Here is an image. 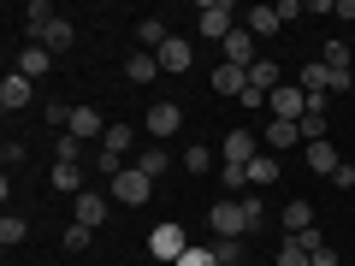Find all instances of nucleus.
Wrapping results in <instances>:
<instances>
[{"instance_id": "obj_1", "label": "nucleus", "mask_w": 355, "mask_h": 266, "mask_svg": "<svg viewBox=\"0 0 355 266\" xmlns=\"http://www.w3.org/2000/svg\"><path fill=\"white\" fill-rule=\"evenodd\" d=\"M261 202H219L214 213H207V225H214V237H254V231H261Z\"/></svg>"}, {"instance_id": "obj_2", "label": "nucleus", "mask_w": 355, "mask_h": 266, "mask_svg": "<svg viewBox=\"0 0 355 266\" xmlns=\"http://www.w3.org/2000/svg\"><path fill=\"white\" fill-rule=\"evenodd\" d=\"M184 249H190V231L178 225V219H166V225L148 231V254H154L160 266H178V260H184Z\"/></svg>"}, {"instance_id": "obj_3", "label": "nucleus", "mask_w": 355, "mask_h": 266, "mask_svg": "<svg viewBox=\"0 0 355 266\" xmlns=\"http://www.w3.org/2000/svg\"><path fill=\"white\" fill-rule=\"evenodd\" d=\"M107 195H113L119 207H142V202L154 195V177H148V172H137V166H125V172L107 184Z\"/></svg>"}, {"instance_id": "obj_4", "label": "nucleus", "mask_w": 355, "mask_h": 266, "mask_svg": "<svg viewBox=\"0 0 355 266\" xmlns=\"http://www.w3.org/2000/svg\"><path fill=\"white\" fill-rule=\"evenodd\" d=\"M196 30H202L207 42H225L231 30H237V6H231V0H207L202 12H196Z\"/></svg>"}, {"instance_id": "obj_5", "label": "nucleus", "mask_w": 355, "mask_h": 266, "mask_svg": "<svg viewBox=\"0 0 355 266\" xmlns=\"http://www.w3.org/2000/svg\"><path fill=\"white\" fill-rule=\"evenodd\" d=\"M266 113H272V118H291V125H302V113H308L302 83H279L272 95H266Z\"/></svg>"}, {"instance_id": "obj_6", "label": "nucleus", "mask_w": 355, "mask_h": 266, "mask_svg": "<svg viewBox=\"0 0 355 266\" xmlns=\"http://www.w3.org/2000/svg\"><path fill=\"white\" fill-rule=\"evenodd\" d=\"M178 125H184V107H178V101H154L148 113H142V130H148V142H166Z\"/></svg>"}, {"instance_id": "obj_7", "label": "nucleus", "mask_w": 355, "mask_h": 266, "mask_svg": "<svg viewBox=\"0 0 355 266\" xmlns=\"http://www.w3.org/2000/svg\"><path fill=\"white\" fill-rule=\"evenodd\" d=\"M30 101H36V83H30L24 71H6V83H0V107H6V113H24Z\"/></svg>"}, {"instance_id": "obj_8", "label": "nucleus", "mask_w": 355, "mask_h": 266, "mask_svg": "<svg viewBox=\"0 0 355 266\" xmlns=\"http://www.w3.org/2000/svg\"><path fill=\"white\" fill-rule=\"evenodd\" d=\"M65 136H77V142H95V136H107V118H101V107H71V125H65Z\"/></svg>"}, {"instance_id": "obj_9", "label": "nucleus", "mask_w": 355, "mask_h": 266, "mask_svg": "<svg viewBox=\"0 0 355 266\" xmlns=\"http://www.w3.org/2000/svg\"><path fill=\"white\" fill-rule=\"evenodd\" d=\"M219 48H225V65H243V71H249V65L261 60V53H254V36H249V24H237L225 42H219Z\"/></svg>"}, {"instance_id": "obj_10", "label": "nucleus", "mask_w": 355, "mask_h": 266, "mask_svg": "<svg viewBox=\"0 0 355 266\" xmlns=\"http://www.w3.org/2000/svg\"><path fill=\"white\" fill-rule=\"evenodd\" d=\"M71 213H77V225L101 231V225H107V195H101V190H83V195L71 202Z\"/></svg>"}, {"instance_id": "obj_11", "label": "nucleus", "mask_w": 355, "mask_h": 266, "mask_svg": "<svg viewBox=\"0 0 355 266\" xmlns=\"http://www.w3.org/2000/svg\"><path fill=\"white\" fill-rule=\"evenodd\" d=\"M154 60H160V71L178 77V71H190V65H196V48H190V36H172L160 53H154Z\"/></svg>"}, {"instance_id": "obj_12", "label": "nucleus", "mask_w": 355, "mask_h": 266, "mask_svg": "<svg viewBox=\"0 0 355 266\" xmlns=\"http://www.w3.org/2000/svg\"><path fill=\"white\" fill-rule=\"evenodd\" d=\"M326 130H331V101H308V113H302V148H308V142H326Z\"/></svg>"}, {"instance_id": "obj_13", "label": "nucleus", "mask_w": 355, "mask_h": 266, "mask_svg": "<svg viewBox=\"0 0 355 266\" xmlns=\"http://www.w3.org/2000/svg\"><path fill=\"white\" fill-rule=\"evenodd\" d=\"M101 148H107V154H119V160H130V148H137V125L113 118V125H107V136H101Z\"/></svg>"}, {"instance_id": "obj_14", "label": "nucleus", "mask_w": 355, "mask_h": 266, "mask_svg": "<svg viewBox=\"0 0 355 266\" xmlns=\"http://www.w3.org/2000/svg\"><path fill=\"white\" fill-rule=\"evenodd\" d=\"M12 71H24L30 83H36V77H48V71H53V53H48V48H36V42H30V48L18 53V65H12Z\"/></svg>"}, {"instance_id": "obj_15", "label": "nucleus", "mask_w": 355, "mask_h": 266, "mask_svg": "<svg viewBox=\"0 0 355 266\" xmlns=\"http://www.w3.org/2000/svg\"><path fill=\"white\" fill-rule=\"evenodd\" d=\"M243 89H249V71L243 65H214V95H237L243 101Z\"/></svg>"}, {"instance_id": "obj_16", "label": "nucleus", "mask_w": 355, "mask_h": 266, "mask_svg": "<svg viewBox=\"0 0 355 266\" xmlns=\"http://www.w3.org/2000/svg\"><path fill=\"white\" fill-rule=\"evenodd\" d=\"M71 42H77V30H71V24H65V18H53V24H48V30H42V36H36V48H48V53H53V60H60V53H65V48H71Z\"/></svg>"}, {"instance_id": "obj_17", "label": "nucleus", "mask_w": 355, "mask_h": 266, "mask_svg": "<svg viewBox=\"0 0 355 266\" xmlns=\"http://www.w3.org/2000/svg\"><path fill=\"white\" fill-rule=\"evenodd\" d=\"M219 160H225V166H249L254 160V136H249V130H231L225 148H219Z\"/></svg>"}, {"instance_id": "obj_18", "label": "nucleus", "mask_w": 355, "mask_h": 266, "mask_svg": "<svg viewBox=\"0 0 355 266\" xmlns=\"http://www.w3.org/2000/svg\"><path fill=\"white\" fill-rule=\"evenodd\" d=\"M284 30V18H279V6H249V36L261 42V36H279Z\"/></svg>"}, {"instance_id": "obj_19", "label": "nucleus", "mask_w": 355, "mask_h": 266, "mask_svg": "<svg viewBox=\"0 0 355 266\" xmlns=\"http://www.w3.org/2000/svg\"><path fill=\"white\" fill-rule=\"evenodd\" d=\"M130 166H137V172H148L154 184H160V172H166V166H172V154H166L160 142H148V148H142V154H130Z\"/></svg>"}, {"instance_id": "obj_20", "label": "nucleus", "mask_w": 355, "mask_h": 266, "mask_svg": "<svg viewBox=\"0 0 355 266\" xmlns=\"http://www.w3.org/2000/svg\"><path fill=\"white\" fill-rule=\"evenodd\" d=\"M279 83H284L279 60H254V65H249V89H261V95H272Z\"/></svg>"}, {"instance_id": "obj_21", "label": "nucleus", "mask_w": 355, "mask_h": 266, "mask_svg": "<svg viewBox=\"0 0 355 266\" xmlns=\"http://www.w3.org/2000/svg\"><path fill=\"white\" fill-rule=\"evenodd\" d=\"M125 77H130V83H154V77H160V60H154L148 48H137V53L125 60Z\"/></svg>"}, {"instance_id": "obj_22", "label": "nucleus", "mask_w": 355, "mask_h": 266, "mask_svg": "<svg viewBox=\"0 0 355 266\" xmlns=\"http://www.w3.org/2000/svg\"><path fill=\"white\" fill-rule=\"evenodd\" d=\"M296 142H302V125H291V118H272V125H266V148H296Z\"/></svg>"}, {"instance_id": "obj_23", "label": "nucleus", "mask_w": 355, "mask_h": 266, "mask_svg": "<svg viewBox=\"0 0 355 266\" xmlns=\"http://www.w3.org/2000/svg\"><path fill=\"white\" fill-rule=\"evenodd\" d=\"M279 219H284V231H291V237H302V231L314 225V202H284Z\"/></svg>"}, {"instance_id": "obj_24", "label": "nucleus", "mask_w": 355, "mask_h": 266, "mask_svg": "<svg viewBox=\"0 0 355 266\" xmlns=\"http://www.w3.org/2000/svg\"><path fill=\"white\" fill-rule=\"evenodd\" d=\"M53 190L77 202V195H83V166H60V160H53Z\"/></svg>"}, {"instance_id": "obj_25", "label": "nucleus", "mask_w": 355, "mask_h": 266, "mask_svg": "<svg viewBox=\"0 0 355 266\" xmlns=\"http://www.w3.org/2000/svg\"><path fill=\"white\" fill-rule=\"evenodd\" d=\"M53 18H60V12H53L48 0H30V6H24V30H30V42H36V36H42V30H48V24H53Z\"/></svg>"}, {"instance_id": "obj_26", "label": "nucleus", "mask_w": 355, "mask_h": 266, "mask_svg": "<svg viewBox=\"0 0 355 266\" xmlns=\"http://www.w3.org/2000/svg\"><path fill=\"white\" fill-rule=\"evenodd\" d=\"M137 36H142V48H148V53H160L166 42H172V30H166V18H142Z\"/></svg>"}, {"instance_id": "obj_27", "label": "nucleus", "mask_w": 355, "mask_h": 266, "mask_svg": "<svg viewBox=\"0 0 355 266\" xmlns=\"http://www.w3.org/2000/svg\"><path fill=\"white\" fill-rule=\"evenodd\" d=\"M308 166H314L320 177H331L343 160H338V148H331V142H308Z\"/></svg>"}, {"instance_id": "obj_28", "label": "nucleus", "mask_w": 355, "mask_h": 266, "mask_svg": "<svg viewBox=\"0 0 355 266\" xmlns=\"http://www.w3.org/2000/svg\"><path fill=\"white\" fill-rule=\"evenodd\" d=\"M279 172H284V166H279V160H266V154H254V160H249V184H254V190L279 184Z\"/></svg>"}, {"instance_id": "obj_29", "label": "nucleus", "mask_w": 355, "mask_h": 266, "mask_svg": "<svg viewBox=\"0 0 355 266\" xmlns=\"http://www.w3.org/2000/svg\"><path fill=\"white\" fill-rule=\"evenodd\" d=\"M178 166H184V172H196V177H202V172H214V154H207L202 142H196V148H184V154H178Z\"/></svg>"}, {"instance_id": "obj_30", "label": "nucleus", "mask_w": 355, "mask_h": 266, "mask_svg": "<svg viewBox=\"0 0 355 266\" xmlns=\"http://www.w3.org/2000/svg\"><path fill=\"white\" fill-rule=\"evenodd\" d=\"M53 160H60V166H83V142L60 130V142H53Z\"/></svg>"}, {"instance_id": "obj_31", "label": "nucleus", "mask_w": 355, "mask_h": 266, "mask_svg": "<svg viewBox=\"0 0 355 266\" xmlns=\"http://www.w3.org/2000/svg\"><path fill=\"white\" fill-rule=\"evenodd\" d=\"M207 249L219 254V266H237V260H243V237H214Z\"/></svg>"}, {"instance_id": "obj_32", "label": "nucleus", "mask_w": 355, "mask_h": 266, "mask_svg": "<svg viewBox=\"0 0 355 266\" xmlns=\"http://www.w3.org/2000/svg\"><path fill=\"white\" fill-rule=\"evenodd\" d=\"M24 237H30V225H24L18 213H6V219H0V242H6V249H18Z\"/></svg>"}, {"instance_id": "obj_33", "label": "nucleus", "mask_w": 355, "mask_h": 266, "mask_svg": "<svg viewBox=\"0 0 355 266\" xmlns=\"http://www.w3.org/2000/svg\"><path fill=\"white\" fill-rule=\"evenodd\" d=\"M272 266H314V254H302V242L284 237V249H279V260H272Z\"/></svg>"}, {"instance_id": "obj_34", "label": "nucleus", "mask_w": 355, "mask_h": 266, "mask_svg": "<svg viewBox=\"0 0 355 266\" xmlns=\"http://www.w3.org/2000/svg\"><path fill=\"white\" fill-rule=\"evenodd\" d=\"M178 266H219V254L207 249V242H190V249H184V260Z\"/></svg>"}, {"instance_id": "obj_35", "label": "nucleus", "mask_w": 355, "mask_h": 266, "mask_svg": "<svg viewBox=\"0 0 355 266\" xmlns=\"http://www.w3.org/2000/svg\"><path fill=\"white\" fill-rule=\"evenodd\" d=\"M89 237H95V231H89V225H77V219H71V231H65V249H71V254H83V249H89Z\"/></svg>"}, {"instance_id": "obj_36", "label": "nucleus", "mask_w": 355, "mask_h": 266, "mask_svg": "<svg viewBox=\"0 0 355 266\" xmlns=\"http://www.w3.org/2000/svg\"><path fill=\"white\" fill-rule=\"evenodd\" d=\"M296 242H302V254H320V249H331V242H326V231H320V225H308V231H302Z\"/></svg>"}, {"instance_id": "obj_37", "label": "nucleus", "mask_w": 355, "mask_h": 266, "mask_svg": "<svg viewBox=\"0 0 355 266\" xmlns=\"http://www.w3.org/2000/svg\"><path fill=\"white\" fill-rule=\"evenodd\" d=\"M219 184H225V190H243V184H249V166H219Z\"/></svg>"}, {"instance_id": "obj_38", "label": "nucleus", "mask_w": 355, "mask_h": 266, "mask_svg": "<svg viewBox=\"0 0 355 266\" xmlns=\"http://www.w3.org/2000/svg\"><path fill=\"white\" fill-rule=\"evenodd\" d=\"M320 60H326V65H331V71H349V48H343V42H331V48H326V53H320Z\"/></svg>"}, {"instance_id": "obj_39", "label": "nucleus", "mask_w": 355, "mask_h": 266, "mask_svg": "<svg viewBox=\"0 0 355 266\" xmlns=\"http://www.w3.org/2000/svg\"><path fill=\"white\" fill-rule=\"evenodd\" d=\"M243 113H266V95H261V89H243Z\"/></svg>"}, {"instance_id": "obj_40", "label": "nucleus", "mask_w": 355, "mask_h": 266, "mask_svg": "<svg viewBox=\"0 0 355 266\" xmlns=\"http://www.w3.org/2000/svg\"><path fill=\"white\" fill-rule=\"evenodd\" d=\"M331 184H338V190H355V166H349V160H343V166H338V172H331Z\"/></svg>"}, {"instance_id": "obj_41", "label": "nucleus", "mask_w": 355, "mask_h": 266, "mask_svg": "<svg viewBox=\"0 0 355 266\" xmlns=\"http://www.w3.org/2000/svg\"><path fill=\"white\" fill-rule=\"evenodd\" d=\"M331 12H338V18H355V0H331Z\"/></svg>"}, {"instance_id": "obj_42", "label": "nucleus", "mask_w": 355, "mask_h": 266, "mask_svg": "<svg viewBox=\"0 0 355 266\" xmlns=\"http://www.w3.org/2000/svg\"><path fill=\"white\" fill-rule=\"evenodd\" d=\"M314 266H338V254H331V249H320V254H314Z\"/></svg>"}]
</instances>
